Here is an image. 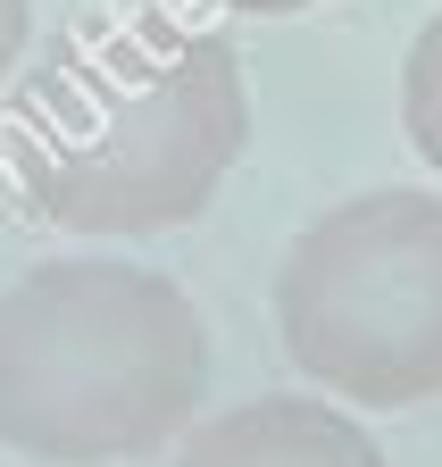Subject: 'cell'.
I'll use <instances>...</instances> for the list:
<instances>
[{"mask_svg": "<svg viewBox=\"0 0 442 467\" xmlns=\"http://www.w3.org/2000/svg\"><path fill=\"white\" fill-rule=\"evenodd\" d=\"M251 150V76L226 26L118 0L42 50L9 117L17 201L84 243L192 225Z\"/></svg>", "mask_w": 442, "mask_h": 467, "instance_id": "obj_1", "label": "cell"}, {"mask_svg": "<svg viewBox=\"0 0 442 467\" xmlns=\"http://www.w3.org/2000/svg\"><path fill=\"white\" fill-rule=\"evenodd\" d=\"M209 326L142 259H42L0 284V451L34 467H118L192 434Z\"/></svg>", "mask_w": 442, "mask_h": 467, "instance_id": "obj_2", "label": "cell"}, {"mask_svg": "<svg viewBox=\"0 0 442 467\" xmlns=\"http://www.w3.org/2000/svg\"><path fill=\"white\" fill-rule=\"evenodd\" d=\"M275 342L301 384L351 409L442 392V201L384 184L293 234L275 267Z\"/></svg>", "mask_w": 442, "mask_h": 467, "instance_id": "obj_3", "label": "cell"}, {"mask_svg": "<svg viewBox=\"0 0 442 467\" xmlns=\"http://www.w3.org/2000/svg\"><path fill=\"white\" fill-rule=\"evenodd\" d=\"M176 467H393L334 392H259L176 442Z\"/></svg>", "mask_w": 442, "mask_h": 467, "instance_id": "obj_4", "label": "cell"}, {"mask_svg": "<svg viewBox=\"0 0 442 467\" xmlns=\"http://www.w3.org/2000/svg\"><path fill=\"white\" fill-rule=\"evenodd\" d=\"M401 134L409 150L442 175V9L417 26L409 58H401Z\"/></svg>", "mask_w": 442, "mask_h": 467, "instance_id": "obj_5", "label": "cell"}, {"mask_svg": "<svg viewBox=\"0 0 442 467\" xmlns=\"http://www.w3.org/2000/svg\"><path fill=\"white\" fill-rule=\"evenodd\" d=\"M26 50H34V0H0V92H9Z\"/></svg>", "mask_w": 442, "mask_h": 467, "instance_id": "obj_6", "label": "cell"}, {"mask_svg": "<svg viewBox=\"0 0 442 467\" xmlns=\"http://www.w3.org/2000/svg\"><path fill=\"white\" fill-rule=\"evenodd\" d=\"M226 17H293V9H317V0H209Z\"/></svg>", "mask_w": 442, "mask_h": 467, "instance_id": "obj_7", "label": "cell"}]
</instances>
